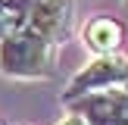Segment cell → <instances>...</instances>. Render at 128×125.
Listing matches in <instances>:
<instances>
[{"label":"cell","mask_w":128,"mask_h":125,"mask_svg":"<svg viewBox=\"0 0 128 125\" xmlns=\"http://www.w3.org/2000/svg\"><path fill=\"white\" fill-rule=\"evenodd\" d=\"M56 50H60V44L22 25L19 31L0 41V72L19 81L50 78L56 69Z\"/></svg>","instance_id":"1"},{"label":"cell","mask_w":128,"mask_h":125,"mask_svg":"<svg viewBox=\"0 0 128 125\" xmlns=\"http://www.w3.org/2000/svg\"><path fill=\"white\" fill-rule=\"evenodd\" d=\"M128 84V56L110 53V56H94L78 75H72V81L62 91V103H75V100L88 97V94L112 91V88Z\"/></svg>","instance_id":"2"},{"label":"cell","mask_w":128,"mask_h":125,"mask_svg":"<svg viewBox=\"0 0 128 125\" xmlns=\"http://www.w3.org/2000/svg\"><path fill=\"white\" fill-rule=\"evenodd\" d=\"M69 112H78L88 125H128V91L112 88V91L88 94L69 103Z\"/></svg>","instance_id":"3"},{"label":"cell","mask_w":128,"mask_h":125,"mask_svg":"<svg viewBox=\"0 0 128 125\" xmlns=\"http://www.w3.org/2000/svg\"><path fill=\"white\" fill-rule=\"evenodd\" d=\"M81 38H84L88 50H91L94 56H110V53L119 50L125 31H122V22H116L112 16H94L91 22L81 28Z\"/></svg>","instance_id":"4"},{"label":"cell","mask_w":128,"mask_h":125,"mask_svg":"<svg viewBox=\"0 0 128 125\" xmlns=\"http://www.w3.org/2000/svg\"><path fill=\"white\" fill-rule=\"evenodd\" d=\"M38 3L41 0H0V41L22 28Z\"/></svg>","instance_id":"5"},{"label":"cell","mask_w":128,"mask_h":125,"mask_svg":"<svg viewBox=\"0 0 128 125\" xmlns=\"http://www.w3.org/2000/svg\"><path fill=\"white\" fill-rule=\"evenodd\" d=\"M60 125H88V122H84V119H81V116H78V112H69V116H66V119H62V122H60Z\"/></svg>","instance_id":"6"},{"label":"cell","mask_w":128,"mask_h":125,"mask_svg":"<svg viewBox=\"0 0 128 125\" xmlns=\"http://www.w3.org/2000/svg\"><path fill=\"white\" fill-rule=\"evenodd\" d=\"M125 19H128V0H125Z\"/></svg>","instance_id":"7"},{"label":"cell","mask_w":128,"mask_h":125,"mask_svg":"<svg viewBox=\"0 0 128 125\" xmlns=\"http://www.w3.org/2000/svg\"><path fill=\"white\" fill-rule=\"evenodd\" d=\"M125 91H128V84H125Z\"/></svg>","instance_id":"8"}]
</instances>
